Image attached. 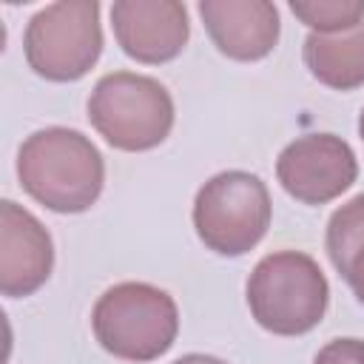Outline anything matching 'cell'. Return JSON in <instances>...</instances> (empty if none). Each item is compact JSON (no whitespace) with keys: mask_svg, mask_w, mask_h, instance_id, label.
<instances>
[{"mask_svg":"<svg viewBox=\"0 0 364 364\" xmlns=\"http://www.w3.org/2000/svg\"><path fill=\"white\" fill-rule=\"evenodd\" d=\"M276 176L287 196L301 205H324L353 188L358 162L336 134H304L282 148Z\"/></svg>","mask_w":364,"mask_h":364,"instance_id":"cell-7","label":"cell"},{"mask_svg":"<svg viewBox=\"0 0 364 364\" xmlns=\"http://www.w3.org/2000/svg\"><path fill=\"white\" fill-rule=\"evenodd\" d=\"M358 136H361V142H364V108H361V114H358Z\"/></svg>","mask_w":364,"mask_h":364,"instance_id":"cell-17","label":"cell"},{"mask_svg":"<svg viewBox=\"0 0 364 364\" xmlns=\"http://www.w3.org/2000/svg\"><path fill=\"white\" fill-rule=\"evenodd\" d=\"M171 364H228V361H222L216 355H205V353H188V355H182Z\"/></svg>","mask_w":364,"mask_h":364,"instance_id":"cell-16","label":"cell"},{"mask_svg":"<svg viewBox=\"0 0 364 364\" xmlns=\"http://www.w3.org/2000/svg\"><path fill=\"white\" fill-rule=\"evenodd\" d=\"M94 338L122 361H154L165 355L179 333V310L171 293L148 282L108 287L91 310Z\"/></svg>","mask_w":364,"mask_h":364,"instance_id":"cell-3","label":"cell"},{"mask_svg":"<svg viewBox=\"0 0 364 364\" xmlns=\"http://www.w3.org/2000/svg\"><path fill=\"white\" fill-rule=\"evenodd\" d=\"M196 9L216 51L230 60H264L279 43V9L267 0H202Z\"/></svg>","mask_w":364,"mask_h":364,"instance_id":"cell-10","label":"cell"},{"mask_svg":"<svg viewBox=\"0 0 364 364\" xmlns=\"http://www.w3.org/2000/svg\"><path fill=\"white\" fill-rule=\"evenodd\" d=\"M20 188L54 213L88 210L105 185V162L97 145L77 128H40L17 151Z\"/></svg>","mask_w":364,"mask_h":364,"instance_id":"cell-1","label":"cell"},{"mask_svg":"<svg viewBox=\"0 0 364 364\" xmlns=\"http://www.w3.org/2000/svg\"><path fill=\"white\" fill-rule=\"evenodd\" d=\"M54 267V242L43 222L11 199L0 202V290L9 299L37 293Z\"/></svg>","mask_w":364,"mask_h":364,"instance_id":"cell-9","label":"cell"},{"mask_svg":"<svg viewBox=\"0 0 364 364\" xmlns=\"http://www.w3.org/2000/svg\"><path fill=\"white\" fill-rule=\"evenodd\" d=\"M290 11L316 34H338L364 23V0H290Z\"/></svg>","mask_w":364,"mask_h":364,"instance_id":"cell-13","label":"cell"},{"mask_svg":"<svg viewBox=\"0 0 364 364\" xmlns=\"http://www.w3.org/2000/svg\"><path fill=\"white\" fill-rule=\"evenodd\" d=\"M313 364H364V341L361 338H333L316 353Z\"/></svg>","mask_w":364,"mask_h":364,"instance_id":"cell-14","label":"cell"},{"mask_svg":"<svg viewBox=\"0 0 364 364\" xmlns=\"http://www.w3.org/2000/svg\"><path fill=\"white\" fill-rule=\"evenodd\" d=\"M273 205L267 185L250 171H222L210 176L193 199V228L199 242L219 256H245L270 228Z\"/></svg>","mask_w":364,"mask_h":364,"instance_id":"cell-5","label":"cell"},{"mask_svg":"<svg viewBox=\"0 0 364 364\" xmlns=\"http://www.w3.org/2000/svg\"><path fill=\"white\" fill-rule=\"evenodd\" d=\"M111 26L119 48L145 65L176 60L191 37L188 9L176 0H117Z\"/></svg>","mask_w":364,"mask_h":364,"instance_id":"cell-8","label":"cell"},{"mask_svg":"<svg viewBox=\"0 0 364 364\" xmlns=\"http://www.w3.org/2000/svg\"><path fill=\"white\" fill-rule=\"evenodd\" d=\"M245 293L250 316L273 336L310 333L330 304V284L318 262L301 250H276L262 256Z\"/></svg>","mask_w":364,"mask_h":364,"instance_id":"cell-2","label":"cell"},{"mask_svg":"<svg viewBox=\"0 0 364 364\" xmlns=\"http://www.w3.org/2000/svg\"><path fill=\"white\" fill-rule=\"evenodd\" d=\"M347 284L353 287V293H355V299L364 304V247L355 253V259L350 262V270H347Z\"/></svg>","mask_w":364,"mask_h":364,"instance_id":"cell-15","label":"cell"},{"mask_svg":"<svg viewBox=\"0 0 364 364\" xmlns=\"http://www.w3.org/2000/svg\"><path fill=\"white\" fill-rule=\"evenodd\" d=\"M324 247H327L333 267L341 276H347L350 262L364 247V193L353 196L350 202L333 210L327 222V233H324Z\"/></svg>","mask_w":364,"mask_h":364,"instance_id":"cell-12","label":"cell"},{"mask_svg":"<svg viewBox=\"0 0 364 364\" xmlns=\"http://www.w3.org/2000/svg\"><path fill=\"white\" fill-rule=\"evenodd\" d=\"M301 60L313 80L336 91L364 85V23L338 34L310 31L301 46Z\"/></svg>","mask_w":364,"mask_h":364,"instance_id":"cell-11","label":"cell"},{"mask_svg":"<svg viewBox=\"0 0 364 364\" xmlns=\"http://www.w3.org/2000/svg\"><path fill=\"white\" fill-rule=\"evenodd\" d=\"M28 68L51 82L85 77L102 54L97 0H63L40 9L23 34Z\"/></svg>","mask_w":364,"mask_h":364,"instance_id":"cell-6","label":"cell"},{"mask_svg":"<svg viewBox=\"0 0 364 364\" xmlns=\"http://www.w3.org/2000/svg\"><path fill=\"white\" fill-rule=\"evenodd\" d=\"M88 122L117 151H151L173 128V100L154 77L111 71L91 88Z\"/></svg>","mask_w":364,"mask_h":364,"instance_id":"cell-4","label":"cell"}]
</instances>
